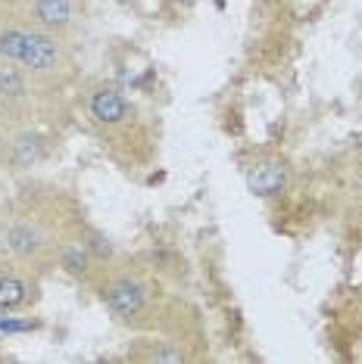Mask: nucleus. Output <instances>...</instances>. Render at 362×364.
Wrapping results in <instances>:
<instances>
[{"instance_id":"1","label":"nucleus","mask_w":362,"mask_h":364,"mask_svg":"<svg viewBox=\"0 0 362 364\" xmlns=\"http://www.w3.org/2000/svg\"><path fill=\"white\" fill-rule=\"evenodd\" d=\"M0 53L31 72H41V75L53 72L63 63V47L44 31H6L0 35Z\"/></svg>"},{"instance_id":"2","label":"nucleus","mask_w":362,"mask_h":364,"mask_svg":"<svg viewBox=\"0 0 362 364\" xmlns=\"http://www.w3.org/2000/svg\"><path fill=\"white\" fill-rule=\"evenodd\" d=\"M103 305L110 309L113 318L131 321L147 309V287L135 277H116L103 287Z\"/></svg>"},{"instance_id":"3","label":"nucleus","mask_w":362,"mask_h":364,"mask_svg":"<svg viewBox=\"0 0 362 364\" xmlns=\"http://www.w3.org/2000/svg\"><path fill=\"white\" fill-rule=\"evenodd\" d=\"M44 246H47V237L35 221H13V225L4 230V250L19 262L38 259Z\"/></svg>"},{"instance_id":"4","label":"nucleus","mask_w":362,"mask_h":364,"mask_svg":"<svg viewBox=\"0 0 362 364\" xmlns=\"http://www.w3.org/2000/svg\"><path fill=\"white\" fill-rule=\"evenodd\" d=\"M284 187H287V168L281 162H259L247 171V190H250L253 196L269 200V196L281 193Z\"/></svg>"},{"instance_id":"5","label":"nucleus","mask_w":362,"mask_h":364,"mask_svg":"<svg viewBox=\"0 0 362 364\" xmlns=\"http://www.w3.org/2000/svg\"><path fill=\"white\" fill-rule=\"evenodd\" d=\"M128 100L113 87H100L90 97V115H94L100 125H119L128 119Z\"/></svg>"},{"instance_id":"6","label":"nucleus","mask_w":362,"mask_h":364,"mask_svg":"<svg viewBox=\"0 0 362 364\" xmlns=\"http://www.w3.org/2000/svg\"><path fill=\"white\" fill-rule=\"evenodd\" d=\"M35 19L44 28H66L72 22V0H35Z\"/></svg>"},{"instance_id":"7","label":"nucleus","mask_w":362,"mask_h":364,"mask_svg":"<svg viewBox=\"0 0 362 364\" xmlns=\"http://www.w3.org/2000/svg\"><path fill=\"white\" fill-rule=\"evenodd\" d=\"M41 156H44V146H41V137L35 134H19L10 146V159L19 168H31L35 162H41Z\"/></svg>"},{"instance_id":"8","label":"nucleus","mask_w":362,"mask_h":364,"mask_svg":"<svg viewBox=\"0 0 362 364\" xmlns=\"http://www.w3.org/2000/svg\"><path fill=\"white\" fill-rule=\"evenodd\" d=\"M29 302V284L16 274H0V309L13 311Z\"/></svg>"},{"instance_id":"9","label":"nucleus","mask_w":362,"mask_h":364,"mask_svg":"<svg viewBox=\"0 0 362 364\" xmlns=\"http://www.w3.org/2000/svg\"><path fill=\"white\" fill-rule=\"evenodd\" d=\"M0 97L4 100H22L26 97V78L16 69H0Z\"/></svg>"},{"instance_id":"10","label":"nucleus","mask_w":362,"mask_h":364,"mask_svg":"<svg viewBox=\"0 0 362 364\" xmlns=\"http://www.w3.org/2000/svg\"><path fill=\"white\" fill-rule=\"evenodd\" d=\"M88 264H90V250L88 246H69V250L63 252V268L69 271V274H88Z\"/></svg>"},{"instance_id":"11","label":"nucleus","mask_w":362,"mask_h":364,"mask_svg":"<svg viewBox=\"0 0 362 364\" xmlns=\"http://www.w3.org/2000/svg\"><path fill=\"white\" fill-rule=\"evenodd\" d=\"M90 240H94V243H85V246H88V250L94 252V255H100V259H106V255H113V246H110V240H103L100 234H94Z\"/></svg>"}]
</instances>
